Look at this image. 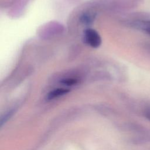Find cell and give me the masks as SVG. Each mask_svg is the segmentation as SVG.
Masks as SVG:
<instances>
[{
	"label": "cell",
	"instance_id": "cell-2",
	"mask_svg": "<svg viewBox=\"0 0 150 150\" xmlns=\"http://www.w3.org/2000/svg\"><path fill=\"white\" fill-rule=\"evenodd\" d=\"M69 92V90L65 88H57L50 91L46 96V100H52L59 98Z\"/></svg>",
	"mask_w": 150,
	"mask_h": 150
},
{
	"label": "cell",
	"instance_id": "cell-5",
	"mask_svg": "<svg viewBox=\"0 0 150 150\" xmlns=\"http://www.w3.org/2000/svg\"><path fill=\"white\" fill-rule=\"evenodd\" d=\"M61 83L62 84H63L64 85H66L67 86H73V85L76 84V83H77V80L74 79L69 78V79H63V80L61 81Z\"/></svg>",
	"mask_w": 150,
	"mask_h": 150
},
{
	"label": "cell",
	"instance_id": "cell-4",
	"mask_svg": "<svg viewBox=\"0 0 150 150\" xmlns=\"http://www.w3.org/2000/svg\"><path fill=\"white\" fill-rule=\"evenodd\" d=\"M94 18V15L93 13H84L80 17V21L85 25L90 24Z\"/></svg>",
	"mask_w": 150,
	"mask_h": 150
},
{
	"label": "cell",
	"instance_id": "cell-1",
	"mask_svg": "<svg viewBox=\"0 0 150 150\" xmlns=\"http://www.w3.org/2000/svg\"><path fill=\"white\" fill-rule=\"evenodd\" d=\"M84 40L86 43L93 48H97L101 44V38L99 33L96 30L91 28L85 30Z\"/></svg>",
	"mask_w": 150,
	"mask_h": 150
},
{
	"label": "cell",
	"instance_id": "cell-6",
	"mask_svg": "<svg viewBox=\"0 0 150 150\" xmlns=\"http://www.w3.org/2000/svg\"><path fill=\"white\" fill-rule=\"evenodd\" d=\"M145 115L147 119L150 120V108H148L145 110Z\"/></svg>",
	"mask_w": 150,
	"mask_h": 150
},
{
	"label": "cell",
	"instance_id": "cell-7",
	"mask_svg": "<svg viewBox=\"0 0 150 150\" xmlns=\"http://www.w3.org/2000/svg\"><path fill=\"white\" fill-rule=\"evenodd\" d=\"M149 35H150V34H149Z\"/></svg>",
	"mask_w": 150,
	"mask_h": 150
},
{
	"label": "cell",
	"instance_id": "cell-3",
	"mask_svg": "<svg viewBox=\"0 0 150 150\" xmlns=\"http://www.w3.org/2000/svg\"><path fill=\"white\" fill-rule=\"evenodd\" d=\"M133 27L135 28L146 32L150 34V21L144 20L135 21L132 23Z\"/></svg>",
	"mask_w": 150,
	"mask_h": 150
}]
</instances>
